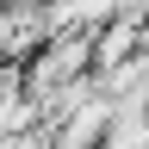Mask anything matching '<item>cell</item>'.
I'll use <instances>...</instances> for the list:
<instances>
[{"label": "cell", "instance_id": "cell-2", "mask_svg": "<svg viewBox=\"0 0 149 149\" xmlns=\"http://www.w3.org/2000/svg\"><path fill=\"white\" fill-rule=\"evenodd\" d=\"M112 118H118V106H112L106 93H93V100H81L74 112H62L56 124H44L50 130V149H106Z\"/></svg>", "mask_w": 149, "mask_h": 149}, {"label": "cell", "instance_id": "cell-4", "mask_svg": "<svg viewBox=\"0 0 149 149\" xmlns=\"http://www.w3.org/2000/svg\"><path fill=\"white\" fill-rule=\"evenodd\" d=\"M106 149H149V112H124L118 106V118L106 130Z\"/></svg>", "mask_w": 149, "mask_h": 149}, {"label": "cell", "instance_id": "cell-3", "mask_svg": "<svg viewBox=\"0 0 149 149\" xmlns=\"http://www.w3.org/2000/svg\"><path fill=\"white\" fill-rule=\"evenodd\" d=\"M130 56H143V13H118L93 31V74L124 68Z\"/></svg>", "mask_w": 149, "mask_h": 149}, {"label": "cell", "instance_id": "cell-1", "mask_svg": "<svg viewBox=\"0 0 149 149\" xmlns=\"http://www.w3.org/2000/svg\"><path fill=\"white\" fill-rule=\"evenodd\" d=\"M87 74H93V31H56L50 44L31 50V62H25V93L37 100V112H44L62 87L87 81Z\"/></svg>", "mask_w": 149, "mask_h": 149}]
</instances>
